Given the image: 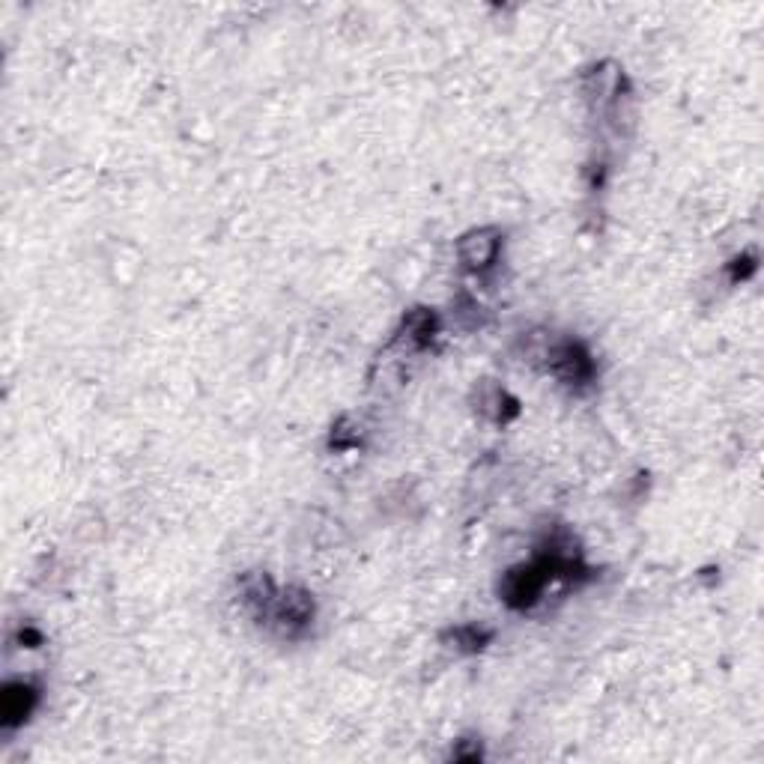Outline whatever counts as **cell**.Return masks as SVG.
I'll return each instance as SVG.
<instances>
[{
  "mask_svg": "<svg viewBox=\"0 0 764 764\" xmlns=\"http://www.w3.org/2000/svg\"><path fill=\"white\" fill-rule=\"evenodd\" d=\"M445 642H451V648L463 651V654H475L490 642V630L478 627V624H466V627H454L445 633Z\"/></svg>",
  "mask_w": 764,
  "mask_h": 764,
  "instance_id": "obj_6",
  "label": "cell"
},
{
  "mask_svg": "<svg viewBox=\"0 0 764 764\" xmlns=\"http://www.w3.org/2000/svg\"><path fill=\"white\" fill-rule=\"evenodd\" d=\"M756 272V257L753 254H744V257H738L735 263H732V281H744V278H750Z\"/></svg>",
  "mask_w": 764,
  "mask_h": 764,
  "instance_id": "obj_7",
  "label": "cell"
},
{
  "mask_svg": "<svg viewBox=\"0 0 764 764\" xmlns=\"http://www.w3.org/2000/svg\"><path fill=\"white\" fill-rule=\"evenodd\" d=\"M36 687L18 681V684H9L3 690V702H0V717H3V726H21L33 708H36Z\"/></svg>",
  "mask_w": 764,
  "mask_h": 764,
  "instance_id": "obj_4",
  "label": "cell"
},
{
  "mask_svg": "<svg viewBox=\"0 0 764 764\" xmlns=\"http://www.w3.org/2000/svg\"><path fill=\"white\" fill-rule=\"evenodd\" d=\"M547 368L556 380L568 382V385H585L594 377L591 356L573 341H562V344L547 350Z\"/></svg>",
  "mask_w": 764,
  "mask_h": 764,
  "instance_id": "obj_3",
  "label": "cell"
},
{
  "mask_svg": "<svg viewBox=\"0 0 764 764\" xmlns=\"http://www.w3.org/2000/svg\"><path fill=\"white\" fill-rule=\"evenodd\" d=\"M499 251H502V233L496 227L469 230L457 242V257L472 272H487L499 260Z\"/></svg>",
  "mask_w": 764,
  "mask_h": 764,
  "instance_id": "obj_2",
  "label": "cell"
},
{
  "mask_svg": "<svg viewBox=\"0 0 764 764\" xmlns=\"http://www.w3.org/2000/svg\"><path fill=\"white\" fill-rule=\"evenodd\" d=\"M436 335V317L424 308H415L412 314H406L403 320V338L412 347H427Z\"/></svg>",
  "mask_w": 764,
  "mask_h": 764,
  "instance_id": "obj_5",
  "label": "cell"
},
{
  "mask_svg": "<svg viewBox=\"0 0 764 764\" xmlns=\"http://www.w3.org/2000/svg\"><path fill=\"white\" fill-rule=\"evenodd\" d=\"M314 618V600L302 588H287L275 594L272 612L266 621H272L284 636H299Z\"/></svg>",
  "mask_w": 764,
  "mask_h": 764,
  "instance_id": "obj_1",
  "label": "cell"
}]
</instances>
